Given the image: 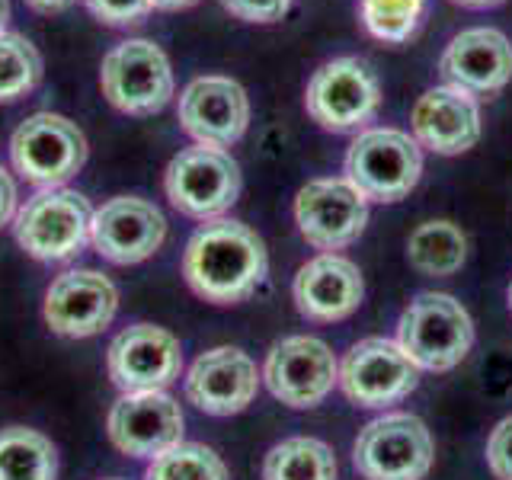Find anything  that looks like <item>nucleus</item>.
Segmentation results:
<instances>
[{
  "instance_id": "ddd939ff",
  "label": "nucleus",
  "mask_w": 512,
  "mask_h": 480,
  "mask_svg": "<svg viewBox=\"0 0 512 480\" xmlns=\"http://www.w3.org/2000/svg\"><path fill=\"white\" fill-rule=\"evenodd\" d=\"M106 372L122 394L167 391L183 372V346L164 327L132 324L109 343Z\"/></svg>"
},
{
  "instance_id": "5701e85b",
  "label": "nucleus",
  "mask_w": 512,
  "mask_h": 480,
  "mask_svg": "<svg viewBox=\"0 0 512 480\" xmlns=\"http://www.w3.org/2000/svg\"><path fill=\"white\" fill-rule=\"evenodd\" d=\"M407 260L423 276H455L468 260V237L452 221H426L407 240Z\"/></svg>"
},
{
  "instance_id": "72a5a7b5",
  "label": "nucleus",
  "mask_w": 512,
  "mask_h": 480,
  "mask_svg": "<svg viewBox=\"0 0 512 480\" xmlns=\"http://www.w3.org/2000/svg\"><path fill=\"white\" fill-rule=\"evenodd\" d=\"M452 4H458V7H471V10H484V7L503 4V0H452Z\"/></svg>"
},
{
  "instance_id": "a211bd4d",
  "label": "nucleus",
  "mask_w": 512,
  "mask_h": 480,
  "mask_svg": "<svg viewBox=\"0 0 512 480\" xmlns=\"http://www.w3.org/2000/svg\"><path fill=\"white\" fill-rule=\"evenodd\" d=\"M256 362L237 346H215L189 365L186 400L208 416H234L253 404L260 391Z\"/></svg>"
},
{
  "instance_id": "b1692460",
  "label": "nucleus",
  "mask_w": 512,
  "mask_h": 480,
  "mask_svg": "<svg viewBox=\"0 0 512 480\" xmlns=\"http://www.w3.org/2000/svg\"><path fill=\"white\" fill-rule=\"evenodd\" d=\"M263 480H336V455L311 436L282 439L263 458Z\"/></svg>"
},
{
  "instance_id": "473e14b6",
  "label": "nucleus",
  "mask_w": 512,
  "mask_h": 480,
  "mask_svg": "<svg viewBox=\"0 0 512 480\" xmlns=\"http://www.w3.org/2000/svg\"><path fill=\"white\" fill-rule=\"evenodd\" d=\"M154 10H186L192 4H199V0H151Z\"/></svg>"
},
{
  "instance_id": "412c9836",
  "label": "nucleus",
  "mask_w": 512,
  "mask_h": 480,
  "mask_svg": "<svg viewBox=\"0 0 512 480\" xmlns=\"http://www.w3.org/2000/svg\"><path fill=\"white\" fill-rule=\"evenodd\" d=\"M413 138L432 154L452 157L471 151L480 138V106L477 96L458 87H432L413 106Z\"/></svg>"
},
{
  "instance_id": "6e6552de",
  "label": "nucleus",
  "mask_w": 512,
  "mask_h": 480,
  "mask_svg": "<svg viewBox=\"0 0 512 480\" xmlns=\"http://www.w3.org/2000/svg\"><path fill=\"white\" fill-rule=\"evenodd\" d=\"M436 458L432 432L413 413H384L352 445V464L365 480H423Z\"/></svg>"
},
{
  "instance_id": "aec40b11",
  "label": "nucleus",
  "mask_w": 512,
  "mask_h": 480,
  "mask_svg": "<svg viewBox=\"0 0 512 480\" xmlns=\"http://www.w3.org/2000/svg\"><path fill=\"white\" fill-rule=\"evenodd\" d=\"M295 308L314 324H336L359 311L365 282L359 266L340 253H320L308 260L292 282Z\"/></svg>"
},
{
  "instance_id": "c756f323",
  "label": "nucleus",
  "mask_w": 512,
  "mask_h": 480,
  "mask_svg": "<svg viewBox=\"0 0 512 480\" xmlns=\"http://www.w3.org/2000/svg\"><path fill=\"white\" fill-rule=\"evenodd\" d=\"M221 7L244 23H276L288 13L292 0H221Z\"/></svg>"
},
{
  "instance_id": "39448f33",
  "label": "nucleus",
  "mask_w": 512,
  "mask_h": 480,
  "mask_svg": "<svg viewBox=\"0 0 512 480\" xmlns=\"http://www.w3.org/2000/svg\"><path fill=\"white\" fill-rule=\"evenodd\" d=\"M244 176L240 164L224 148L192 144L176 154L164 170V192L170 205L186 218L215 221L237 202Z\"/></svg>"
},
{
  "instance_id": "6ab92c4d",
  "label": "nucleus",
  "mask_w": 512,
  "mask_h": 480,
  "mask_svg": "<svg viewBox=\"0 0 512 480\" xmlns=\"http://www.w3.org/2000/svg\"><path fill=\"white\" fill-rule=\"evenodd\" d=\"M439 71L448 87L471 96H493L512 80V42L490 26L464 29L445 45Z\"/></svg>"
},
{
  "instance_id": "bb28decb",
  "label": "nucleus",
  "mask_w": 512,
  "mask_h": 480,
  "mask_svg": "<svg viewBox=\"0 0 512 480\" xmlns=\"http://www.w3.org/2000/svg\"><path fill=\"white\" fill-rule=\"evenodd\" d=\"M420 0H362V23L381 42H407L423 16Z\"/></svg>"
},
{
  "instance_id": "7ed1b4c3",
  "label": "nucleus",
  "mask_w": 512,
  "mask_h": 480,
  "mask_svg": "<svg viewBox=\"0 0 512 480\" xmlns=\"http://www.w3.org/2000/svg\"><path fill=\"white\" fill-rule=\"evenodd\" d=\"M93 205L77 189L55 186L39 189L20 205L13 218V234L32 260L68 263L90 244Z\"/></svg>"
},
{
  "instance_id": "f8f14e48",
  "label": "nucleus",
  "mask_w": 512,
  "mask_h": 480,
  "mask_svg": "<svg viewBox=\"0 0 512 480\" xmlns=\"http://www.w3.org/2000/svg\"><path fill=\"white\" fill-rule=\"evenodd\" d=\"M295 224L314 250H343L368 224V199L346 176L311 180L295 196Z\"/></svg>"
},
{
  "instance_id": "9b49d317",
  "label": "nucleus",
  "mask_w": 512,
  "mask_h": 480,
  "mask_svg": "<svg viewBox=\"0 0 512 480\" xmlns=\"http://www.w3.org/2000/svg\"><path fill=\"white\" fill-rule=\"evenodd\" d=\"M420 384V368L397 340L368 336L352 346L340 362V388L349 404L365 410H384L410 397Z\"/></svg>"
},
{
  "instance_id": "f704fd0d",
  "label": "nucleus",
  "mask_w": 512,
  "mask_h": 480,
  "mask_svg": "<svg viewBox=\"0 0 512 480\" xmlns=\"http://www.w3.org/2000/svg\"><path fill=\"white\" fill-rule=\"evenodd\" d=\"M10 23V0H0V32H7Z\"/></svg>"
},
{
  "instance_id": "a878e982",
  "label": "nucleus",
  "mask_w": 512,
  "mask_h": 480,
  "mask_svg": "<svg viewBox=\"0 0 512 480\" xmlns=\"http://www.w3.org/2000/svg\"><path fill=\"white\" fill-rule=\"evenodd\" d=\"M42 80V55L20 32H0V103H16Z\"/></svg>"
},
{
  "instance_id": "4c0bfd02",
  "label": "nucleus",
  "mask_w": 512,
  "mask_h": 480,
  "mask_svg": "<svg viewBox=\"0 0 512 480\" xmlns=\"http://www.w3.org/2000/svg\"><path fill=\"white\" fill-rule=\"evenodd\" d=\"M420 4H426V0H420Z\"/></svg>"
},
{
  "instance_id": "2f4dec72",
  "label": "nucleus",
  "mask_w": 512,
  "mask_h": 480,
  "mask_svg": "<svg viewBox=\"0 0 512 480\" xmlns=\"http://www.w3.org/2000/svg\"><path fill=\"white\" fill-rule=\"evenodd\" d=\"M26 4L39 13H58V10H68L74 0H26Z\"/></svg>"
},
{
  "instance_id": "0eeeda50",
  "label": "nucleus",
  "mask_w": 512,
  "mask_h": 480,
  "mask_svg": "<svg viewBox=\"0 0 512 480\" xmlns=\"http://www.w3.org/2000/svg\"><path fill=\"white\" fill-rule=\"evenodd\" d=\"M10 164L39 189L64 186L87 164V135L58 112H32L10 135Z\"/></svg>"
},
{
  "instance_id": "c9c22d12",
  "label": "nucleus",
  "mask_w": 512,
  "mask_h": 480,
  "mask_svg": "<svg viewBox=\"0 0 512 480\" xmlns=\"http://www.w3.org/2000/svg\"><path fill=\"white\" fill-rule=\"evenodd\" d=\"M506 298H509V311H512V282H509V292H506Z\"/></svg>"
},
{
  "instance_id": "f03ea898",
  "label": "nucleus",
  "mask_w": 512,
  "mask_h": 480,
  "mask_svg": "<svg viewBox=\"0 0 512 480\" xmlns=\"http://www.w3.org/2000/svg\"><path fill=\"white\" fill-rule=\"evenodd\" d=\"M397 346L420 372H448L471 352L474 320L458 298L445 292H423L400 314Z\"/></svg>"
},
{
  "instance_id": "cd10ccee",
  "label": "nucleus",
  "mask_w": 512,
  "mask_h": 480,
  "mask_svg": "<svg viewBox=\"0 0 512 480\" xmlns=\"http://www.w3.org/2000/svg\"><path fill=\"white\" fill-rule=\"evenodd\" d=\"M84 4L106 26H135L154 10L151 0H84Z\"/></svg>"
},
{
  "instance_id": "4468645a",
  "label": "nucleus",
  "mask_w": 512,
  "mask_h": 480,
  "mask_svg": "<svg viewBox=\"0 0 512 480\" xmlns=\"http://www.w3.org/2000/svg\"><path fill=\"white\" fill-rule=\"evenodd\" d=\"M186 416L167 391L122 394L106 416L109 442L128 458H157L183 442Z\"/></svg>"
},
{
  "instance_id": "e433bc0d",
  "label": "nucleus",
  "mask_w": 512,
  "mask_h": 480,
  "mask_svg": "<svg viewBox=\"0 0 512 480\" xmlns=\"http://www.w3.org/2000/svg\"><path fill=\"white\" fill-rule=\"evenodd\" d=\"M106 480H122V477H106Z\"/></svg>"
},
{
  "instance_id": "1a4fd4ad",
  "label": "nucleus",
  "mask_w": 512,
  "mask_h": 480,
  "mask_svg": "<svg viewBox=\"0 0 512 480\" xmlns=\"http://www.w3.org/2000/svg\"><path fill=\"white\" fill-rule=\"evenodd\" d=\"M103 96L125 116H154L173 100V68L151 39H128L109 48L100 68Z\"/></svg>"
},
{
  "instance_id": "393cba45",
  "label": "nucleus",
  "mask_w": 512,
  "mask_h": 480,
  "mask_svg": "<svg viewBox=\"0 0 512 480\" xmlns=\"http://www.w3.org/2000/svg\"><path fill=\"white\" fill-rule=\"evenodd\" d=\"M144 480H231L228 464L202 442H180L151 458Z\"/></svg>"
},
{
  "instance_id": "9d476101",
  "label": "nucleus",
  "mask_w": 512,
  "mask_h": 480,
  "mask_svg": "<svg viewBox=\"0 0 512 480\" xmlns=\"http://www.w3.org/2000/svg\"><path fill=\"white\" fill-rule=\"evenodd\" d=\"M263 381L285 407L311 410L340 384V362L317 336H285L266 352Z\"/></svg>"
},
{
  "instance_id": "c85d7f7f",
  "label": "nucleus",
  "mask_w": 512,
  "mask_h": 480,
  "mask_svg": "<svg viewBox=\"0 0 512 480\" xmlns=\"http://www.w3.org/2000/svg\"><path fill=\"white\" fill-rule=\"evenodd\" d=\"M487 468L496 480H512V416L496 423L487 439Z\"/></svg>"
},
{
  "instance_id": "20e7f679",
  "label": "nucleus",
  "mask_w": 512,
  "mask_h": 480,
  "mask_svg": "<svg viewBox=\"0 0 512 480\" xmlns=\"http://www.w3.org/2000/svg\"><path fill=\"white\" fill-rule=\"evenodd\" d=\"M423 176V151L400 128H365L346 151V180L368 202H400Z\"/></svg>"
},
{
  "instance_id": "dca6fc26",
  "label": "nucleus",
  "mask_w": 512,
  "mask_h": 480,
  "mask_svg": "<svg viewBox=\"0 0 512 480\" xmlns=\"http://www.w3.org/2000/svg\"><path fill=\"white\" fill-rule=\"evenodd\" d=\"M167 237L164 212L138 196H116L93 208L90 244L112 266H135L151 260Z\"/></svg>"
},
{
  "instance_id": "f257e3e1",
  "label": "nucleus",
  "mask_w": 512,
  "mask_h": 480,
  "mask_svg": "<svg viewBox=\"0 0 512 480\" xmlns=\"http://www.w3.org/2000/svg\"><path fill=\"white\" fill-rule=\"evenodd\" d=\"M269 253L250 224L234 218L202 221L183 253L186 285L212 304L247 301L266 282Z\"/></svg>"
},
{
  "instance_id": "2eb2a0df",
  "label": "nucleus",
  "mask_w": 512,
  "mask_h": 480,
  "mask_svg": "<svg viewBox=\"0 0 512 480\" xmlns=\"http://www.w3.org/2000/svg\"><path fill=\"white\" fill-rule=\"evenodd\" d=\"M119 311V288L96 269H68L52 279L45 292L42 317L52 333L87 340L103 333Z\"/></svg>"
},
{
  "instance_id": "f3484780",
  "label": "nucleus",
  "mask_w": 512,
  "mask_h": 480,
  "mask_svg": "<svg viewBox=\"0 0 512 480\" xmlns=\"http://www.w3.org/2000/svg\"><path fill=\"white\" fill-rule=\"evenodd\" d=\"M180 125L189 138H196V144L231 148L247 135L250 96L231 77H196L180 93Z\"/></svg>"
},
{
  "instance_id": "7c9ffc66",
  "label": "nucleus",
  "mask_w": 512,
  "mask_h": 480,
  "mask_svg": "<svg viewBox=\"0 0 512 480\" xmlns=\"http://www.w3.org/2000/svg\"><path fill=\"white\" fill-rule=\"evenodd\" d=\"M20 212V196H16V183L13 176L0 167V228H7V224L16 218Z\"/></svg>"
},
{
  "instance_id": "423d86ee",
  "label": "nucleus",
  "mask_w": 512,
  "mask_h": 480,
  "mask_svg": "<svg viewBox=\"0 0 512 480\" xmlns=\"http://www.w3.org/2000/svg\"><path fill=\"white\" fill-rule=\"evenodd\" d=\"M381 84L372 64L343 55L320 64L304 90L308 116L327 132H365V125L378 116Z\"/></svg>"
},
{
  "instance_id": "4be33fe9",
  "label": "nucleus",
  "mask_w": 512,
  "mask_h": 480,
  "mask_svg": "<svg viewBox=\"0 0 512 480\" xmlns=\"http://www.w3.org/2000/svg\"><path fill=\"white\" fill-rule=\"evenodd\" d=\"M0 480H58V448L39 429H0Z\"/></svg>"
}]
</instances>
